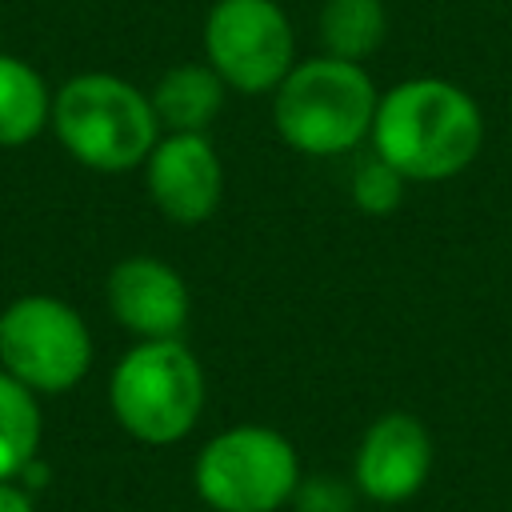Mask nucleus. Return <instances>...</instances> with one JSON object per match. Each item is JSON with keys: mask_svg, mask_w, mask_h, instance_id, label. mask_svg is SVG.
<instances>
[{"mask_svg": "<svg viewBox=\"0 0 512 512\" xmlns=\"http://www.w3.org/2000/svg\"><path fill=\"white\" fill-rule=\"evenodd\" d=\"M192 484L212 512H280L296 496L300 456L272 424H232L200 448Z\"/></svg>", "mask_w": 512, "mask_h": 512, "instance_id": "5", "label": "nucleus"}, {"mask_svg": "<svg viewBox=\"0 0 512 512\" xmlns=\"http://www.w3.org/2000/svg\"><path fill=\"white\" fill-rule=\"evenodd\" d=\"M40 404L28 384L0 368V480H20L40 448Z\"/></svg>", "mask_w": 512, "mask_h": 512, "instance_id": "14", "label": "nucleus"}, {"mask_svg": "<svg viewBox=\"0 0 512 512\" xmlns=\"http://www.w3.org/2000/svg\"><path fill=\"white\" fill-rule=\"evenodd\" d=\"M0 512H36V508H32V500H28V492L20 484L0 480Z\"/></svg>", "mask_w": 512, "mask_h": 512, "instance_id": "17", "label": "nucleus"}, {"mask_svg": "<svg viewBox=\"0 0 512 512\" xmlns=\"http://www.w3.org/2000/svg\"><path fill=\"white\" fill-rule=\"evenodd\" d=\"M356 484H344L336 476H312L296 484V496H292V508L296 512H356Z\"/></svg>", "mask_w": 512, "mask_h": 512, "instance_id": "16", "label": "nucleus"}, {"mask_svg": "<svg viewBox=\"0 0 512 512\" xmlns=\"http://www.w3.org/2000/svg\"><path fill=\"white\" fill-rule=\"evenodd\" d=\"M0 368L32 392H68L92 368V336L60 296H16L0 312Z\"/></svg>", "mask_w": 512, "mask_h": 512, "instance_id": "6", "label": "nucleus"}, {"mask_svg": "<svg viewBox=\"0 0 512 512\" xmlns=\"http://www.w3.org/2000/svg\"><path fill=\"white\" fill-rule=\"evenodd\" d=\"M144 184L172 224H204L224 200V160L208 132H164L148 160Z\"/></svg>", "mask_w": 512, "mask_h": 512, "instance_id": "8", "label": "nucleus"}, {"mask_svg": "<svg viewBox=\"0 0 512 512\" xmlns=\"http://www.w3.org/2000/svg\"><path fill=\"white\" fill-rule=\"evenodd\" d=\"M404 188H408V180H404L384 156H376V152L356 164L352 184H348L352 204H356L364 216H392V212L404 204Z\"/></svg>", "mask_w": 512, "mask_h": 512, "instance_id": "15", "label": "nucleus"}, {"mask_svg": "<svg viewBox=\"0 0 512 512\" xmlns=\"http://www.w3.org/2000/svg\"><path fill=\"white\" fill-rule=\"evenodd\" d=\"M204 56L232 92L264 96L296 64V32L276 0H216L204 16Z\"/></svg>", "mask_w": 512, "mask_h": 512, "instance_id": "7", "label": "nucleus"}, {"mask_svg": "<svg viewBox=\"0 0 512 512\" xmlns=\"http://www.w3.org/2000/svg\"><path fill=\"white\" fill-rule=\"evenodd\" d=\"M432 436L408 412L376 416L352 456V484L372 504H408L432 472Z\"/></svg>", "mask_w": 512, "mask_h": 512, "instance_id": "9", "label": "nucleus"}, {"mask_svg": "<svg viewBox=\"0 0 512 512\" xmlns=\"http://www.w3.org/2000/svg\"><path fill=\"white\" fill-rule=\"evenodd\" d=\"M108 308L140 340L180 336L192 312L184 276L156 256H128L108 272Z\"/></svg>", "mask_w": 512, "mask_h": 512, "instance_id": "10", "label": "nucleus"}, {"mask_svg": "<svg viewBox=\"0 0 512 512\" xmlns=\"http://www.w3.org/2000/svg\"><path fill=\"white\" fill-rule=\"evenodd\" d=\"M316 28L328 56L364 64L388 36V8L384 0H324Z\"/></svg>", "mask_w": 512, "mask_h": 512, "instance_id": "13", "label": "nucleus"}, {"mask_svg": "<svg viewBox=\"0 0 512 512\" xmlns=\"http://www.w3.org/2000/svg\"><path fill=\"white\" fill-rule=\"evenodd\" d=\"M380 92L364 64L340 56L296 60L272 92V128L300 156H344L372 136Z\"/></svg>", "mask_w": 512, "mask_h": 512, "instance_id": "2", "label": "nucleus"}, {"mask_svg": "<svg viewBox=\"0 0 512 512\" xmlns=\"http://www.w3.org/2000/svg\"><path fill=\"white\" fill-rule=\"evenodd\" d=\"M204 368L180 336L136 340L112 368L108 404L116 424L152 448L180 444L204 412Z\"/></svg>", "mask_w": 512, "mask_h": 512, "instance_id": "3", "label": "nucleus"}, {"mask_svg": "<svg viewBox=\"0 0 512 512\" xmlns=\"http://www.w3.org/2000/svg\"><path fill=\"white\" fill-rule=\"evenodd\" d=\"M368 140L408 184H440L480 156L484 112L460 84L412 76L380 92Z\"/></svg>", "mask_w": 512, "mask_h": 512, "instance_id": "1", "label": "nucleus"}, {"mask_svg": "<svg viewBox=\"0 0 512 512\" xmlns=\"http://www.w3.org/2000/svg\"><path fill=\"white\" fill-rule=\"evenodd\" d=\"M52 120V96L40 72L0 52V148H20Z\"/></svg>", "mask_w": 512, "mask_h": 512, "instance_id": "12", "label": "nucleus"}, {"mask_svg": "<svg viewBox=\"0 0 512 512\" xmlns=\"http://www.w3.org/2000/svg\"><path fill=\"white\" fill-rule=\"evenodd\" d=\"M224 92H228V84L204 60V64L168 68L156 80V88L148 92V100H152V112L164 132H208V124L224 108Z\"/></svg>", "mask_w": 512, "mask_h": 512, "instance_id": "11", "label": "nucleus"}, {"mask_svg": "<svg viewBox=\"0 0 512 512\" xmlns=\"http://www.w3.org/2000/svg\"><path fill=\"white\" fill-rule=\"evenodd\" d=\"M52 132L92 172H128L160 140L152 100L112 72H80L52 96Z\"/></svg>", "mask_w": 512, "mask_h": 512, "instance_id": "4", "label": "nucleus"}]
</instances>
